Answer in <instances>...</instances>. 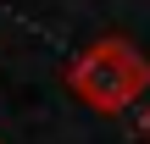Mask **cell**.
Returning a JSON list of instances; mask_svg holds the SVG:
<instances>
[{
  "instance_id": "1",
  "label": "cell",
  "mask_w": 150,
  "mask_h": 144,
  "mask_svg": "<svg viewBox=\"0 0 150 144\" xmlns=\"http://www.w3.org/2000/svg\"><path fill=\"white\" fill-rule=\"evenodd\" d=\"M67 83H72V94H78L83 105L117 117V111H128V105L150 89V61L128 44V39L111 33V39H95V44L67 67Z\"/></svg>"
},
{
  "instance_id": "2",
  "label": "cell",
  "mask_w": 150,
  "mask_h": 144,
  "mask_svg": "<svg viewBox=\"0 0 150 144\" xmlns=\"http://www.w3.org/2000/svg\"><path fill=\"white\" fill-rule=\"evenodd\" d=\"M139 133H145V139H150V105H145V111H139Z\"/></svg>"
},
{
  "instance_id": "3",
  "label": "cell",
  "mask_w": 150,
  "mask_h": 144,
  "mask_svg": "<svg viewBox=\"0 0 150 144\" xmlns=\"http://www.w3.org/2000/svg\"><path fill=\"white\" fill-rule=\"evenodd\" d=\"M0 144H6V139H0Z\"/></svg>"
}]
</instances>
